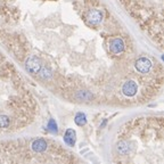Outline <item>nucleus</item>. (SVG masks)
<instances>
[{
    "label": "nucleus",
    "mask_w": 164,
    "mask_h": 164,
    "mask_svg": "<svg viewBox=\"0 0 164 164\" xmlns=\"http://www.w3.org/2000/svg\"><path fill=\"white\" fill-rule=\"evenodd\" d=\"M86 121H87V119H86V115H84V114H82V113L76 114L75 123L78 126H83V124L86 123Z\"/></svg>",
    "instance_id": "obj_7"
},
{
    "label": "nucleus",
    "mask_w": 164,
    "mask_h": 164,
    "mask_svg": "<svg viewBox=\"0 0 164 164\" xmlns=\"http://www.w3.org/2000/svg\"><path fill=\"white\" fill-rule=\"evenodd\" d=\"M48 126H49V129H51V131H55V132L57 131L56 122H55L54 120H50V121H49V124H48Z\"/></svg>",
    "instance_id": "obj_9"
},
{
    "label": "nucleus",
    "mask_w": 164,
    "mask_h": 164,
    "mask_svg": "<svg viewBox=\"0 0 164 164\" xmlns=\"http://www.w3.org/2000/svg\"><path fill=\"white\" fill-rule=\"evenodd\" d=\"M134 66L139 73H147L151 69V62L147 57H141V58L137 59Z\"/></svg>",
    "instance_id": "obj_2"
},
{
    "label": "nucleus",
    "mask_w": 164,
    "mask_h": 164,
    "mask_svg": "<svg viewBox=\"0 0 164 164\" xmlns=\"http://www.w3.org/2000/svg\"><path fill=\"white\" fill-rule=\"evenodd\" d=\"M64 140H65L69 145L73 146L74 145V141H75V132H74L72 129H69V130L66 131V133H65Z\"/></svg>",
    "instance_id": "obj_6"
},
{
    "label": "nucleus",
    "mask_w": 164,
    "mask_h": 164,
    "mask_svg": "<svg viewBox=\"0 0 164 164\" xmlns=\"http://www.w3.org/2000/svg\"><path fill=\"white\" fill-rule=\"evenodd\" d=\"M26 69H29L31 73H38L40 69H41V59L37 56H31L30 58H27L26 61Z\"/></svg>",
    "instance_id": "obj_1"
},
{
    "label": "nucleus",
    "mask_w": 164,
    "mask_h": 164,
    "mask_svg": "<svg viewBox=\"0 0 164 164\" xmlns=\"http://www.w3.org/2000/svg\"><path fill=\"white\" fill-rule=\"evenodd\" d=\"M87 21L92 25H97L103 21V13L98 9H92L87 15Z\"/></svg>",
    "instance_id": "obj_4"
},
{
    "label": "nucleus",
    "mask_w": 164,
    "mask_h": 164,
    "mask_svg": "<svg viewBox=\"0 0 164 164\" xmlns=\"http://www.w3.org/2000/svg\"><path fill=\"white\" fill-rule=\"evenodd\" d=\"M8 124H9V119L7 116L1 115L0 116V128H6Z\"/></svg>",
    "instance_id": "obj_8"
},
{
    "label": "nucleus",
    "mask_w": 164,
    "mask_h": 164,
    "mask_svg": "<svg viewBox=\"0 0 164 164\" xmlns=\"http://www.w3.org/2000/svg\"><path fill=\"white\" fill-rule=\"evenodd\" d=\"M109 49L111 51L115 54V55H117V54H121L122 51L124 50V42H123V40L121 38H114L111 40V42H109Z\"/></svg>",
    "instance_id": "obj_3"
},
{
    "label": "nucleus",
    "mask_w": 164,
    "mask_h": 164,
    "mask_svg": "<svg viewBox=\"0 0 164 164\" xmlns=\"http://www.w3.org/2000/svg\"><path fill=\"white\" fill-rule=\"evenodd\" d=\"M122 92L128 97H132L137 92V84L132 80H128V81L122 86Z\"/></svg>",
    "instance_id": "obj_5"
}]
</instances>
